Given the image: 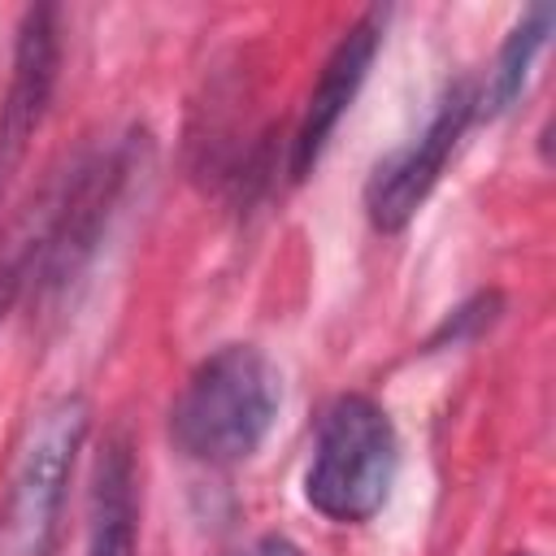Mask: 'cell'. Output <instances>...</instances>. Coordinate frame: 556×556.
I'll use <instances>...</instances> for the list:
<instances>
[{"label":"cell","mask_w":556,"mask_h":556,"mask_svg":"<svg viewBox=\"0 0 556 556\" xmlns=\"http://www.w3.org/2000/svg\"><path fill=\"white\" fill-rule=\"evenodd\" d=\"M278 404V365L256 343H226L191 369L169 408V434L200 465H239L265 443Z\"/></svg>","instance_id":"1"},{"label":"cell","mask_w":556,"mask_h":556,"mask_svg":"<svg viewBox=\"0 0 556 556\" xmlns=\"http://www.w3.org/2000/svg\"><path fill=\"white\" fill-rule=\"evenodd\" d=\"M395 469L400 434L387 408L369 395H339L317 421L313 456L304 469V500L326 521L356 526L387 504Z\"/></svg>","instance_id":"2"},{"label":"cell","mask_w":556,"mask_h":556,"mask_svg":"<svg viewBox=\"0 0 556 556\" xmlns=\"http://www.w3.org/2000/svg\"><path fill=\"white\" fill-rule=\"evenodd\" d=\"M87 426L91 408L83 395H61L30 417L0 495V556H52L65 486L87 443Z\"/></svg>","instance_id":"3"},{"label":"cell","mask_w":556,"mask_h":556,"mask_svg":"<svg viewBox=\"0 0 556 556\" xmlns=\"http://www.w3.org/2000/svg\"><path fill=\"white\" fill-rule=\"evenodd\" d=\"M473 117H478V91H473L469 78H456L434 100L426 126L404 148H395L391 156H382L374 165V174L365 182V213H369L374 230L395 235L417 217V208L439 187L443 165L456 152V143H460V135Z\"/></svg>","instance_id":"4"},{"label":"cell","mask_w":556,"mask_h":556,"mask_svg":"<svg viewBox=\"0 0 556 556\" xmlns=\"http://www.w3.org/2000/svg\"><path fill=\"white\" fill-rule=\"evenodd\" d=\"M56 65H61L56 9L39 4L17 26L13 78H9V96L0 104V191L9 187L13 169L22 165L35 130L43 126V113H48L52 87H56Z\"/></svg>","instance_id":"5"},{"label":"cell","mask_w":556,"mask_h":556,"mask_svg":"<svg viewBox=\"0 0 556 556\" xmlns=\"http://www.w3.org/2000/svg\"><path fill=\"white\" fill-rule=\"evenodd\" d=\"M378 43H382V13L369 9L365 17H356L339 43L330 48L313 91H308V104H304V117L295 126V139H291V178H308L334 135V126L343 122V113L352 109L374 56H378Z\"/></svg>","instance_id":"6"},{"label":"cell","mask_w":556,"mask_h":556,"mask_svg":"<svg viewBox=\"0 0 556 556\" xmlns=\"http://www.w3.org/2000/svg\"><path fill=\"white\" fill-rule=\"evenodd\" d=\"M139 539V465L126 434H113L96 456L87 500V556H135Z\"/></svg>","instance_id":"7"},{"label":"cell","mask_w":556,"mask_h":556,"mask_svg":"<svg viewBox=\"0 0 556 556\" xmlns=\"http://www.w3.org/2000/svg\"><path fill=\"white\" fill-rule=\"evenodd\" d=\"M552 26H556V9H552V4L526 9V17L508 30V39H504V48H500V56H495V65H491V74H486V87L478 91V113L500 117V113H508V109L517 104V96L526 91V78H530V70H534V61H539V52H543Z\"/></svg>","instance_id":"8"},{"label":"cell","mask_w":556,"mask_h":556,"mask_svg":"<svg viewBox=\"0 0 556 556\" xmlns=\"http://www.w3.org/2000/svg\"><path fill=\"white\" fill-rule=\"evenodd\" d=\"M495 317H500V295H495V291H482V295L465 300L460 308H452V317L434 330L430 348H439V343H465V339H473L478 330H486Z\"/></svg>","instance_id":"9"},{"label":"cell","mask_w":556,"mask_h":556,"mask_svg":"<svg viewBox=\"0 0 556 556\" xmlns=\"http://www.w3.org/2000/svg\"><path fill=\"white\" fill-rule=\"evenodd\" d=\"M239 556H304L300 552V543H291L287 534H261L248 552H239Z\"/></svg>","instance_id":"10"}]
</instances>
